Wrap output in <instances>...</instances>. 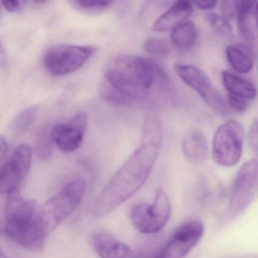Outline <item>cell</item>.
Segmentation results:
<instances>
[{
  "instance_id": "6da1fadb",
  "label": "cell",
  "mask_w": 258,
  "mask_h": 258,
  "mask_svg": "<svg viewBox=\"0 0 258 258\" xmlns=\"http://www.w3.org/2000/svg\"><path fill=\"white\" fill-rule=\"evenodd\" d=\"M159 145L160 142L143 140L95 201L93 217L102 218L111 214L144 185L156 162Z\"/></svg>"
},
{
  "instance_id": "7a4b0ae2",
  "label": "cell",
  "mask_w": 258,
  "mask_h": 258,
  "mask_svg": "<svg viewBox=\"0 0 258 258\" xmlns=\"http://www.w3.org/2000/svg\"><path fill=\"white\" fill-rule=\"evenodd\" d=\"M162 69L153 61L134 55L111 59L104 70L105 84L126 99L143 100L148 97Z\"/></svg>"
},
{
  "instance_id": "3957f363",
  "label": "cell",
  "mask_w": 258,
  "mask_h": 258,
  "mask_svg": "<svg viewBox=\"0 0 258 258\" xmlns=\"http://www.w3.org/2000/svg\"><path fill=\"white\" fill-rule=\"evenodd\" d=\"M32 199H25L19 189L9 193L5 207V232L16 243L32 251L43 248L48 234Z\"/></svg>"
},
{
  "instance_id": "277c9868",
  "label": "cell",
  "mask_w": 258,
  "mask_h": 258,
  "mask_svg": "<svg viewBox=\"0 0 258 258\" xmlns=\"http://www.w3.org/2000/svg\"><path fill=\"white\" fill-rule=\"evenodd\" d=\"M85 190L86 183L83 179H74L37 208L39 218L46 233L52 232L76 210Z\"/></svg>"
},
{
  "instance_id": "5b68a950",
  "label": "cell",
  "mask_w": 258,
  "mask_h": 258,
  "mask_svg": "<svg viewBox=\"0 0 258 258\" xmlns=\"http://www.w3.org/2000/svg\"><path fill=\"white\" fill-rule=\"evenodd\" d=\"M171 214L170 199L164 188H157L152 204L140 203L131 210V220L137 231L146 235L157 233L167 224Z\"/></svg>"
},
{
  "instance_id": "8992f818",
  "label": "cell",
  "mask_w": 258,
  "mask_h": 258,
  "mask_svg": "<svg viewBox=\"0 0 258 258\" xmlns=\"http://www.w3.org/2000/svg\"><path fill=\"white\" fill-rule=\"evenodd\" d=\"M244 128L235 120H229L219 126L212 143V156L218 165L230 167L241 159L244 143Z\"/></svg>"
},
{
  "instance_id": "52a82bcc",
  "label": "cell",
  "mask_w": 258,
  "mask_h": 258,
  "mask_svg": "<svg viewBox=\"0 0 258 258\" xmlns=\"http://www.w3.org/2000/svg\"><path fill=\"white\" fill-rule=\"evenodd\" d=\"M96 52L93 46L58 45L43 55L46 70L55 77L66 76L81 69Z\"/></svg>"
},
{
  "instance_id": "ba28073f",
  "label": "cell",
  "mask_w": 258,
  "mask_h": 258,
  "mask_svg": "<svg viewBox=\"0 0 258 258\" xmlns=\"http://www.w3.org/2000/svg\"><path fill=\"white\" fill-rule=\"evenodd\" d=\"M205 232L199 220H189L178 226L167 242L156 251L136 258H184L199 244Z\"/></svg>"
},
{
  "instance_id": "9c48e42d",
  "label": "cell",
  "mask_w": 258,
  "mask_h": 258,
  "mask_svg": "<svg viewBox=\"0 0 258 258\" xmlns=\"http://www.w3.org/2000/svg\"><path fill=\"white\" fill-rule=\"evenodd\" d=\"M258 162L249 160L238 170L234 179L229 202V214L235 217L244 212L257 193Z\"/></svg>"
},
{
  "instance_id": "30bf717a",
  "label": "cell",
  "mask_w": 258,
  "mask_h": 258,
  "mask_svg": "<svg viewBox=\"0 0 258 258\" xmlns=\"http://www.w3.org/2000/svg\"><path fill=\"white\" fill-rule=\"evenodd\" d=\"M174 70L179 78L213 110L220 114L226 112L227 106L224 98L203 71L192 64L182 63L175 64Z\"/></svg>"
},
{
  "instance_id": "8fae6325",
  "label": "cell",
  "mask_w": 258,
  "mask_h": 258,
  "mask_svg": "<svg viewBox=\"0 0 258 258\" xmlns=\"http://www.w3.org/2000/svg\"><path fill=\"white\" fill-rule=\"evenodd\" d=\"M31 161V148L27 144L19 145L9 161L0 167V195L19 189V185L29 172Z\"/></svg>"
},
{
  "instance_id": "7c38bea8",
  "label": "cell",
  "mask_w": 258,
  "mask_h": 258,
  "mask_svg": "<svg viewBox=\"0 0 258 258\" xmlns=\"http://www.w3.org/2000/svg\"><path fill=\"white\" fill-rule=\"evenodd\" d=\"M87 125V114L80 112L67 123H60L52 126V138L54 144L66 153L75 152L84 142Z\"/></svg>"
},
{
  "instance_id": "4fadbf2b",
  "label": "cell",
  "mask_w": 258,
  "mask_h": 258,
  "mask_svg": "<svg viewBox=\"0 0 258 258\" xmlns=\"http://www.w3.org/2000/svg\"><path fill=\"white\" fill-rule=\"evenodd\" d=\"M93 244L101 258H136L134 251L127 244L107 232L95 234Z\"/></svg>"
},
{
  "instance_id": "5bb4252c",
  "label": "cell",
  "mask_w": 258,
  "mask_h": 258,
  "mask_svg": "<svg viewBox=\"0 0 258 258\" xmlns=\"http://www.w3.org/2000/svg\"><path fill=\"white\" fill-rule=\"evenodd\" d=\"M256 3L239 2L238 12V28L242 38L250 47L256 48L257 42L256 28Z\"/></svg>"
},
{
  "instance_id": "9a60e30c",
  "label": "cell",
  "mask_w": 258,
  "mask_h": 258,
  "mask_svg": "<svg viewBox=\"0 0 258 258\" xmlns=\"http://www.w3.org/2000/svg\"><path fill=\"white\" fill-rule=\"evenodd\" d=\"M193 7L188 1H178L161 15L152 25V29L156 32L173 31L176 27L184 23L192 14Z\"/></svg>"
},
{
  "instance_id": "2e32d148",
  "label": "cell",
  "mask_w": 258,
  "mask_h": 258,
  "mask_svg": "<svg viewBox=\"0 0 258 258\" xmlns=\"http://www.w3.org/2000/svg\"><path fill=\"white\" fill-rule=\"evenodd\" d=\"M226 58L237 73L247 74L253 69L254 55L253 49L244 43H234L226 49Z\"/></svg>"
},
{
  "instance_id": "e0dca14e",
  "label": "cell",
  "mask_w": 258,
  "mask_h": 258,
  "mask_svg": "<svg viewBox=\"0 0 258 258\" xmlns=\"http://www.w3.org/2000/svg\"><path fill=\"white\" fill-rule=\"evenodd\" d=\"M208 149L206 138L199 131H191L182 139V153L185 158L193 164L205 161L208 155Z\"/></svg>"
},
{
  "instance_id": "ac0fdd59",
  "label": "cell",
  "mask_w": 258,
  "mask_h": 258,
  "mask_svg": "<svg viewBox=\"0 0 258 258\" xmlns=\"http://www.w3.org/2000/svg\"><path fill=\"white\" fill-rule=\"evenodd\" d=\"M221 80L223 87L228 92V95L249 101L256 97V87L250 81L228 71L222 72Z\"/></svg>"
},
{
  "instance_id": "d6986e66",
  "label": "cell",
  "mask_w": 258,
  "mask_h": 258,
  "mask_svg": "<svg viewBox=\"0 0 258 258\" xmlns=\"http://www.w3.org/2000/svg\"><path fill=\"white\" fill-rule=\"evenodd\" d=\"M198 31L193 22H187L181 24L172 31L170 40L176 47L181 49H189L196 44Z\"/></svg>"
},
{
  "instance_id": "ffe728a7",
  "label": "cell",
  "mask_w": 258,
  "mask_h": 258,
  "mask_svg": "<svg viewBox=\"0 0 258 258\" xmlns=\"http://www.w3.org/2000/svg\"><path fill=\"white\" fill-rule=\"evenodd\" d=\"M38 112L37 106H29L22 110L11 125V131L15 135H22L29 130L34 123Z\"/></svg>"
},
{
  "instance_id": "44dd1931",
  "label": "cell",
  "mask_w": 258,
  "mask_h": 258,
  "mask_svg": "<svg viewBox=\"0 0 258 258\" xmlns=\"http://www.w3.org/2000/svg\"><path fill=\"white\" fill-rule=\"evenodd\" d=\"M54 142L52 138V126H45L37 137L36 153L42 161L50 159L53 153Z\"/></svg>"
},
{
  "instance_id": "7402d4cb",
  "label": "cell",
  "mask_w": 258,
  "mask_h": 258,
  "mask_svg": "<svg viewBox=\"0 0 258 258\" xmlns=\"http://www.w3.org/2000/svg\"><path fill=\"white\" fill-rule=\"evenodd\" d=\"M208 25L220 37L230 39L232 37V30L229 21L217 14H208L205 17Z\"/></svg>"
},
{
  "instance_id": "603a6c76",
  "label": "cell",
  "mask_w": 258,
  "mask_h": 258,
  "mask_svg": "<svg viewBox=\"0 0 258 258\" xmlns=\"http://www.w3.org/2000/svg\"><path fill=\"white\" fill-rule=\"evenodd\" d=\"M111 1H72V4L81 11L99 13L108 10L112 5Z\"/></svg>"
},
{
  "instance_id": "cb8c5ba5",
  "label": "cell",
  "mask_w": 258,
  "mask_h": 258,
  "mask_svg": "<svg viewBox=\"0 0 258 258\" xmlns=\"http://www.w3.org/2000/svg\"><path fill=\"white\" fill-rule=\"evenodd\" d=\"M144 49L146 52L153 55H167L170 52L168 44L163 39L149 38L145 41Z\"/></svg>"
},
{
  "instance_id": "d4e9b609",
  "label": "cell",
  "mask_w": 258,
  "mask_h": 258,
  "mask_svg": "<svg viewBox=\"0 0 258 258\" xmlns=\"http://www.w3.org/2000/svg\"><path fill=\"white\" fill-rule=\"evenodd\" d=\"M226 101V106L229 107L231 109L234 110L238 113L245 112L250 107V101L242 98L227 95Z\"/></svg>"
},
{
  "instance_id": "484cf974",
  "label": "cell",
  "mask_w": 258,
  "mask_h": 258,
  "mask_svg": "<svg viewBox=\"0 0 258 258\" xmlns=\"http://www.w3.org/2000/svg\"><path fill=\"white\" fill-rule=\"evenodd\" d=\"M239 2L238 1H222L220 3V12L226 20L229 21L235 16L238 12Z\"/></svg>"
},
{
  "instance_id": "4316f807",
  "label": "cell",
  "mask_w": 258,
  "mask_h": 258,
  "mask_svg": "<svg viewBox=\"0 0 258 258\" xmlns=\"http://www.w3.org/2000/svg\"><path fill=\"white\" fill-rule=\"evenodd\" d=\"M257 120H254L250 126L248 132V142L253 152H257L258 131Z\"/></svg>"
},
{
  "instance_id": "83f0119b",
  "label": "cell",
  "mask_w": 258,
  "mask_h": 258,
  "mask_svg": "<svg viewBox=\"0 0 258 258\" xmlns=\"http://www.w3.org/2000/svg\"><path fill=\"white\" fill-rule=\"evenodd\" d=\"M2 4L4 8L10 13L20 11L23 8V3L20 1H4Z\"/></svg>"
},
{
  "instance_id": "f1b7e54d",
  "label": "cell",
  "mask_w": 258,
  "mask_h": 258,
  "mask_svg": "<svg viewBox=\"0 0 258 258\" xmlns=\"http://www.w3.org/2000/svg\"><path fill=\"white\" fill-rule=\"evenodd\" d=\"M199 10H203V11H208L215 8L217 3L216 1H198V2L192 3Z\"/></svg>"
},
{
  "instance_id": "f546056e",
  "label": "cell",
  "mask_w": 258,
  "mask_h": 258,
  "mask_svg": "<svg viewBox=\"0 0 258 258\" xmlns=\"http://www.w3.org/2000/svg\"><path fill=\"white\" fill-rule=\"evenodd\" d=\"M7 64V52L5 48L0 42V68H5Z\"/></svg>"
},
{
  "instance_id": "4dcf8cb0",
  "label": "cell",
  "mask_w": 258,
  "mask_h": 258,
  "mask_svg": "<svg viewBox=\"0 0 258 258\" xmlns=\"http://www.w3.org/2000/svg\"><path fill=\"white\" fill-rule=\"evenodd\" d=\"M7 140L3 136H0V159L5 156L7 153Z\"/></svg>"
},
{
  "instance_id": "1f68e13d",
  "label": "cell",
  "mask_w": 258,
  "mask_h": 258,
  "mask_svg": "<svg viewBox=\"0 0 258 258\" xmlns=\"http://www.w3.org/2000/svg\"><path fill=\"white\" fill-rule=\"evenodd\" d=\"M0 258H9L8 256H7V254L3 251L1 247H0Z\"/></svg>"
}]
</instances>
